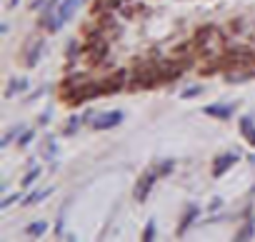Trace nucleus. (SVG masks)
<instances>
[{"mask_svg": "<svg viewBox=\"0 0 255 242\" xmlns=\"http://www.w3.org/2000/svg\"><path fill=\"white\" fill-rule=\"evenodd\" d=\"M160 178V172H155V170H148L143 178L138 180V185H135V200H140V202H145L148 200V195H150V190H153V185H155V180Z\"/></svg>", "mask_w": 255, "mask_h": 242, "instance_id": "f03ea898", "label": "nucleus"}, {"mask_svg": "<svg viewBox=\"0 0 255 242\" xmlns=\"http://www.w3.org/2000/svg\"><path fill=\"white\" fill-rule=\"evenodd\" d=\"M198 215H200V210H198L195 205H190V207H188V212H185V217L180 220V225H178V235H185V232H188V227L193 225V220H195Z\"/></svg>", "mask_w": 255, "mask_h": 242, "instance_id": "1a4fd4ad", "label": "nucleus"}, {"mask_svg": "<svg viewBox=\"0 0 255 242\" xmlns=\"http://www.w3.org/2000/svg\"><path fill=\"white\" fill-rule=\"evenodd\" d=\"M40 172H42L40 167H33V170H30V172L25 175V178H23V187H28V185H30L33 180H38V178H40Z\"/></svg>", "mask_w": 255, "mask_h": 242, "instance_id": "2eb2a0df", "label": "nucleus"}, {"mask_svg": "<svg viewBox=\"0 0 255 242\" xmlns=\"http://www.w3.org/2000/svg\"><path fill=\"white\" fill-rule=\"evenodd\" d=\"M203 113L205 115H210V118H218V120H228L233 113H235V105L233 102H215V105H208V107H203Z\"/></svg>", "mask_w": 255, "mask_h": 242, "instance_id": "20e7f679", "label": "nucleus"}, {"mask_svg": "<svg viewBox=\"0 0 255 242\" xmlns=\"http://www.w3.org/2000/svg\"><path fill=\"white\" fill-rule=\"evenodd\" d=\"M253 237V225L248 222L245 227H243V232H238V240H250Z\"/></svg>", "mask_w": 255, "mask_h": 242, "instance_id": "a211bd4d", "label": "nucleus"}, {"mask_svg": "<svg viewBox=\"0 0 255 242\" xmlns=\"http://www.w3.org/2000/svg\"><path fill=\"white\" fill-rule=\"evenodd\" d=\"M42 50H45V42H35V45H33V50H30V55H28V65H30V68H33V65L38 62V58L42 55Z\"/></svg>", "mask_w": 255, "mask_h": 242, "instance_id": "f8f14e48", "label": "nucleus"}, {"mask_svg": "<svg viewBox=\"0 0 255 242\" xmlns=\"http://www.w3.org/2000/svg\"><path fill=\"white\" fill-rule=\"evenodd\" d=\"M50 192H53V190H35L33 195H28L25 200H23V205H35V202H40V200H45Z\"/></svg>", "mask_w": 255, "mask_h": 242, "instance_id": "9b49d317", "label": "nucleus"}, {"mask_svg": "<svg viewBox=\"0 0 255 242\" xmlns=\"http://www.w3.org/2000/svg\"><path fill=\"white\" fill-rule=\"evenodd\" d=\"M125 120V115H123V110H110V113H100V115H95L93 120H90V125H93V130H110V127H115V125H120Z\"/></svg>", "mask_w": 255, "mask_h": 242, "instance_id": "f257e3e1", "label": "nucleus"}, {"mask_svg": "<svg viewBox=\"0 0 255 242\" xmlns=\"http://www.w3.org/2000/svg\"><path fill=\"white\" fill-rule=\"evenodd\" d=\"M123 3H125V0H95V5H93V15H100V13H113V10H118Z\"/></svg>", "mask_w": 255, "mask_h": 242, "instance_id": "0eeeda50", "label": "nucleus"}, {"mask_svg": "<svg viewBox=\"0 0 255 242\" xmlns=\"http://www.w3.org/2000/svg\"><path fill=\"white\" fill-rule=\"evenodd\" d=\"M198 95H203V85H193V87H188L185 93H180V98H185V100H190V98H198Z\"/></svg>", "mask_w": 255, "mask_h": 242, "instance_id": "4468645a", "label": "nucleus"}, {"mask_svg": "<svg viewBox=\"0 0 255 242\" xmlns=\"http://www.w3.org/2000/svg\"><path fill=\"white\" fill-rule=\"evenodd\" d=\"M143 240L145 242H150V240H155V222L150 220V222L145 225V232H143Z\"/></svg>", "mask_w": 255, "mask_h": 242, "instance_id": "dca6fc26", "label": "nucleus"}, {"mask_svg": "<svg viewBox=\"0 0 255 242\" xmlns=\"http://www.w3.org/2000/svg\"><path fill=\"white\" fill-rule=\"evenodd\" d=\"M170 170H173V160H165V162L158 167V172H160V175H170Z\"/></svg>", "mask_w": 255, "mask_h": 242, "instance_id": "6ab92c4d", "label": "nucleus"}, {"mask_svg": "<svg viewBox=\"0 0 255 242\" xmlns=\"http://www.w3.org/2000/svg\"><path fill=\"white\" fill-rule=\"evenodd\" d=\"M250 162H253V165H255V155H253V158H250Z\"/></svg>", "mask_w": 255, "mask_h": 242, "instance_id": "393cba45", "label": "nucleus"}, {"mask_svg": "<svg viewBox=\"0 0 255 242\" xmlns=\"http://www.w3.org/2000/svg\"><path fill=\"white\" fill-rule=\"evenodd\" d=\"M15 200H18V195H10V197H5V200H3V202H0V210H5V207H10V205H13Z\"/></svg>", "mask_w": 255, "mask_h": 242, "instance_id": "aec40b11", "label": "nucleus"}, {"mask_svg": "<svg viewBox=\"0 0 255 242\" xmlns=\"http://www.w3.org/2000/svg\"><path fill=\"white\" fill-rule=\"evenodd\" d=\"M42 3H45V0H33V3H30V10H38Z\"/></svg>", "mask_w": 255, "mask_h": 242, "instance_id": "4be33fe9", "label": "nucleus"}, {"mask_svg": "<svg viewBox=\"0 0 255 242\" xmlns=\"http://www.w3.org/2000/svg\"><path fill=\"white\" fill-rule=\"evenodd\" d=\"M18 3H20V0H10V8H15Z\"/></svg>", "mask_w": 255, "mask_h": 242, "instance_id": "b1692460", "label": "nucleus"}, {"mask_svg": "<svg viewBox=\"0 0 255 242\" xmlns=\"http://www.w3.org/2000/svg\"><path fill=\"white\" fill-rule=\"evenodd\" d=\"M238 160H240V158L235 155V152H225V155L215 158V165H212V178H220V175H225Z\"/></svg>", "mask_w": 255, "mask_h": 242, "instance_id": "7ed1b4c3", "label": "nucleus"}, {"mask_svg": "<svg viewBox=\"0 0 255 242\" xmlns=\"http://www.w3.org/2000/svg\"><path fill=\"white\" fill-rule=\"evenodd\" d=\"M83 125V118H78V115H73L70 118V122H68V127L65 130H63V133H65V135H75V130Z\"/></svg>", "mask_w": 255, "mask_h": 242, "instance_id": "ddd939ff", "label": "nucleus"}, {"mask_svg": "<svg viewBox=\"0 0 255 242\" xmlns=\"http://www.w3.org/2000/svg\"><path fill=\"white\" fill-rule=\"evenodd\" d=\"M45 230H48V222H45V220H38V222H30L25 227V235L28 237H42V235H45Z\"/></svg>", "mask_w": 255, "mask_h": 242, "instance_id": "9d476101", "label": "nucleus"}, {"mask_svg": "<svg viewBox=\"0 0 255 242\" xmlns=\"http://www.w3.org/2000/svg\"><path fill=\"white\" fill-rule=\"evenodd\" d=\"M28 78H13L10 82H8V87H5V98H15L18 93H25L28 90Z\"/></svg>", "mask_w": 255, "mask_h": 242, "instance_id": "423d86ee", "label": "nucleus"}, {"mask_svg": "<svg viewBox=\"0 0 255 242\" xmlns=\"http://www.w3.org/2000/svg\"><path fill=\"white\" fill-rule=\"evenodd\" d=\"M33 138H35V133H33V130H25V135H23V138H18V145H20V147H25V145L33 140Z\"/></svg>", "mask_w": 255, "mask_h": 242, "instance_id": "f3484780", "label": "nucleus"}, {"mask_svg": "<svg viewBox=\"0 0 255 242\" xmlns=\"http://www.w3.org/2000/svg\"><path fill=\"white\" fill-rule=\"evenodd\" d=\"M15 133H18V130H10V133H8V135L3 138V142H0V145H3V147H5V145H8V142H10V140L15 138Z\"/></svg>", "mask_w": 255, "mask_h": 242, "instance_id": "412c9836", "label": "nucleus"}, {"mask_svg": "<svg viewBox=\"0 0 255 242\" xmlns=\"http://www.w3.org/2000/svg\"><path fill=\"white\" fill-rule=\"evenodd\" d=\"M240 135L255 147V122H253V118H240Z\"/></svg>", "mask_w": 255, "mask_h": 242, "instance_id": "6e6552de", "label": "nucleus"}, {"mask_svg": "<svg viewBox=\"0 0 255 242\" xmlns=\"http://www.w3.org/2000/svg\"><path fill=\"white\" fill-rule=\"evenodd\" d=\"M80 8V0H63V3L58 5V10H55V15H58V20L63 25L68 23V20L73 18V13Z\"/></svg>", "mask_w": 255, "mask_h": 242, "instance_id": "39448f33", "label": "nucleus"}, {"mask_svg": "<svg viewBox=\"0 0 255 242\" xmlns=\"http://www.w3.org/2000/svg\"><path fill=\"white\" fill-rule=\"evenodd\" d=\"M48 122H50V110H48V113L40 118V125H48Z\"/></svg>", "mask_w": 255, "mask_h": 242, "instance_id": "5701e85b", "label": "nucleus"}]
</instances>
